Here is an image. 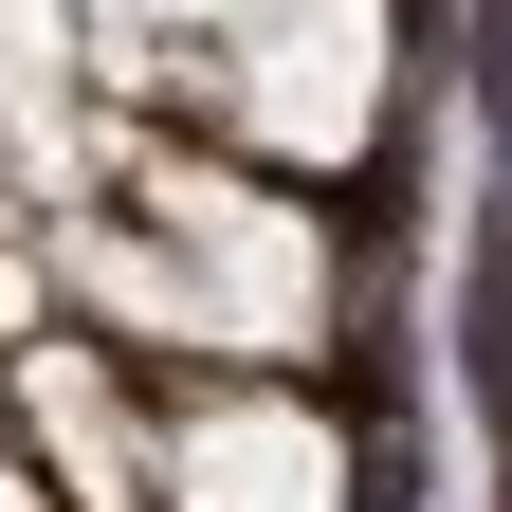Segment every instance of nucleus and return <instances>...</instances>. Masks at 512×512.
I'll list each match as a JSON object with an SVG mask.
<instances>
[{
	"mask_svg": "<svg viewBox=\"0 0 512 512\" xmlns=\"http://www.w3.org/2000/svg\"><path fill=\"white\" fill-rule=\"evenodd\" d=\"M55 293L147 366H311L348 330V238L238 147H110V202L55 220Z\"/></svg>",
	"mask_w": 512,
	"mask_h": 512,
	"instance_id": "f257e3e1",
	"label": "nucleus"
},
{
	"mask_svg": "<svg viewBox=\"0 0 512 512\" xmlns=\"http://www.w3.org/2000/svg\"><path fill=\"white\" fill-rule=\"evenodd\" d=\"M183 110L238 165L348 183L384 147V110H403V0H220V37L183 55Z\"/></svg>",
	"mask_w": 512,
	"mask_h": 512,
	"instance_id": "f03ea898",
	"label": "nucleus"
},
{
	"mask_svg": "<svg viewBox=\"0 0 512 512\" xmlns=\"http://www.w3.org/2000/svg\"><path fill=\"white\" fill-rule=\"evenodd\" d=\"M147 494L165 512H366V458L293 366H202L183 403H147Z\"/></svg>",
	"mask_w": 512,
	"mask_h": 512,
	"instance_id": "7ed1b4c3",
	"label": "nucleus"
},
{
	"mask_svg": "<svg viewBox=\"0 0 512 512\" xmlns=\"http://www.w3.org/2000/svg\"><path fill=\"white\" fill-rule=\"evenodd\" d=\"M92 37V92H183V55L220 37V0H74Z\"/></svg>",
	"mask_w": 512,
	"mask_h": 512,
	"instance_id": "20e7f679",
	"label": "nucleus"
}]
</instances>
